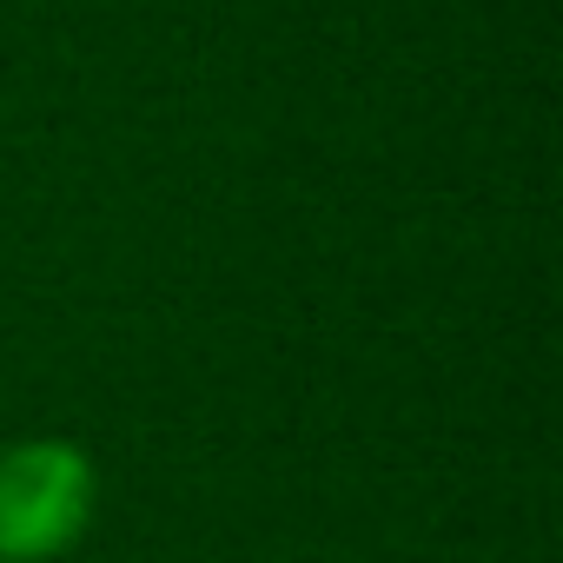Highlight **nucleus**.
Returning a JSON list of instances; mask_svg holds the SVG:
<instances>
[{"label":"nucleus","mask_w":563,"mask_h":563,"mask_svg":"<svg viewBox=\"0 0 563 563\" xmlns=\"http://www.w3.org/2000/svg\"><path fill=\"white\" fill-rule=\"evenodd\" d=\"M100 477L80 444L27 438L0 451V563H54L93 523Z\"/></svg>","instance_id":"f257e3e1"}]
</instances>
